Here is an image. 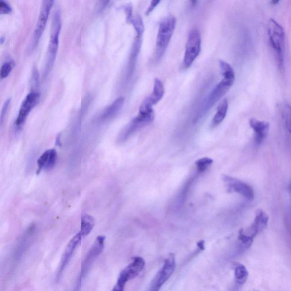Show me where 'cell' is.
Masks as SVG:
<instances>
[{
    "label": "cell",
    "instance_id": "cell-16",
    "mask_svg": "<svg viewBox=\"0 0 291 291\" xmlns=\"http://www.w3.org/2000/svg\"><path fill=\"white\" fill-rule=\"evenodd\" d=\"M58 154L54 149L46 150L40 156L37 160L38 169L37 174H39L42 170H50L56 165Z\"/></svg>",
    "mask_w": 291,
    "mask_h": 291
},
{
    "label": "cell",
    "instance_id": "cell-4",
    "mask_svg": "<svg viewBox=\"0 0 291 291\" xmlns=\"http://www.w3.org/2000/svg\"><path fill=\"white\" fill-rule=\"evenodd\" d=\"M176 18L173 16L167 17L159 25L156 42V59L160 60L165 53L174 34L176 26Z\"/></svg>",
    "mask_w": 291,
    "mask_h": 291
},
{
    "label": "cell",
    "instance_id": "cell-27",
    "mask_svg": "<svg viewBox=\"0 0 291 291\" xmlns=\"http://www.w3.org/2000/svg\"><path fill=\"white\" fill-rule=\"evenodd\" d=\"M14 65V61L13 60L8 61L4 63L2 66L1 73L0 76L1 78H5L11 73Z\"/></svg>",
    "mask_w": 291,
    "mask_h": 291
},
{
    "label": "cell",
    "instance_id": "cell-35",
    "mask_svg": "<svg viewBox=\"0 0 291 291\" xmlns=\"http://www.w3.org/2000/svg\"><path fill=\"white\" fill-rule=\"evenodd\" d=\"M254 291H258V290H254Z\"/></svg>",
    "mask_w": 291,
    "mask_h": 291
},
{
    "label": "cell",
    "instance_id": "cell-32",
    "mask_svg": "<svg viewBox=\"0 0 291 291\" xmlns=\"http://www.w3.org/2000/svg\"><path fill=\"white\" fill-rule=\"evenodd\" d=\"M198 247L200 250H205V242L204 241H200L198 243Z\"/></svg>",
    "mask_w": 291,
    "mask_h": 291
},
{
    "label": "cell",
    "instance_id": "cell-30",
    "mask_svg": "<svg viewBox=\"0 0 291 291\" xmlns=\"http://www.w3.org/2000/svg\"><path fill=\"white\" fill-rule=\"evenodd\" d=\"M126 283L117 280V283L113 287L112 291H124Z\"/></svg>",
    "mask_w": 291,
    "mask_h": 291
},
{
    "label": "cell",
    "instance_id": "cell-26",
    "mask_svg": "<svg viewBox=\"0 0 291 291\" xmlns=\"http://www.w3.org/2000/svg\"><path fill=\"white\" fill-rule=\"evenodd\" d=\"M213 163V160L209 158L200 159L196 161V165L200 173L206 171Z\"/></svg>",
    "mask_w": 291,
    "mask_h": 291
},
{
    "label": "cell",
    "instance_id": "cell-33",
    "mask_svg": "<svg viewBox=\"0 0 291 291\" xmlns=\"http://www.w3.org/2000/svg\"><path fill=\"white\" fill-rule=\"evenodd\" d=\"M55 144H56V146H60V147L61 146L60 134H59V135L56 136Z\"/></svg>",
    "mask_w": 291,
    "mask_h": 291
},
{
    "label": "cell",
    "instance_id": "cell-13",
    "mask_svg": "<svg viewBox=\"0 0 291 291\" xmlns=\"http://www.w3.org/2000/svg\"><path fill=\"white\" fill-rule=\"evenodd\" d=\"M165 94V88L163 83L159 79H155L153 91L142 102L140 108V112L148 113L153 111L152 107L160 101Z\"/></svg>",
    "mask_w": 291,
    "mask_h": 291
},
{
    "label": "cell",
    "instance_id": "cell-2",
    "mask_svg": "<svg viewBox=\"0 0 291 291\" xmlns=\"http://www.w3.org/2000/svg\"><path fill=\"white\" fill-rule=\"evenodd\" d=\"M267 32L271 47L275 52L280 70L284 69L285 53V33L282 26L274 19H270Z\"/></svg>",
    "mask_w": 291,
    "mask_h": 291
},
{
    "label": "cell",
    "instance_id": "cell-29",
    "mask_svg": "<svg viewBox=\"0 0 291 291\" xmlns=\"http://www.w3.org/2000/svg\"><path fill=\"white\" fill-rule=\"evenodd\" d=\"M10 101H11L10 99H8V100H7L6 102H5L4 106L3 107L1 113V117H0V125H1V126H3L4 118L5 116H6V114L8 111V108L9 107V103H10Z\"/></svg>",
    "mask_w": 291,
    "mask_h": 291
},
{
    "label": "cell",
    "instance_id": "cell-22",
    "mask_svg": "<svg viewBox=\"0 0 291 291\" xmlns=\"http://www.w3.org/2000/svg\"><path fill=\"white\" fill-rule=\"evenodd\" d=\"M235 277L236 283L240 285L244 284L249 278V272L246 267L241 264H237L235 267Z\"/></svg>",
    "mask_w": 291,
    "mask_h": 291
},
{
    "label": "cell",
    "instance_id": "cell-23",
    "mask_svg": "<svg viewBox=\"0 0 291 291\" xmlns=\"http://www.w3.org/2000/svg\"><path fill=\"white\" fill-rule=\"evenodd\" d=\"M219 65L220 67L222 75L223 78L235 79V71H234L231 66L221 60H219Z\"/></svg>",
    "mask_w": 291,
    "mask_h": 291
},
{
    "label": "cell",
    "instance_id": "cell-8",
    "mask_svg": "<svg viewBox=\"0 0 291 291\" xmlns=\"http://www.w3.org/2000/svg\"><path fill=\"white\" fill-rule=\"evenodd\" d=\"M154 112L147 114L140 113L133 119L131 122L124 128L118 137V142L122 143L126 141L134 133L140 128L149 125L154 121Z\"/></svg>",
    "mask_w": 291,
    "mask_h": 291
},
{
    "label": "cell",
    "instance_id": "cell-12",
    "mask_svg": "<svg viewBox=\"0 0 291 291\" xmlns=\"http://www.w3.org/2000/svg\"><path fill=\"white\" fill-rule=\"evenodd\" d=\"M53 3L54 1L52 0H45L42 2L39 17H38L37 25L33 35L31 48L37 45L43 32H44Z\"/></svg>",
    "mask_w": 291,
    "mask_h": 291
},
{
    "label": "cell",
    "instance_id": "cell-34",
    "mask_svg": "<svg viewBox=\"0 0 291 291\" xmlns=\"http://www.w3.org/2000/svg\"><path fill=\"white\" fill-rule=\"evenodd\" d=\"M279 3V1H271V3L273 5H277Z\"/></svg>",
    "mask_w": 291,
    "mask_h": 291
},
{
    "label": "cell",
    "instance_id": "cell-24",
    "mask_svg": "<svg viewBox=\"0 0 291 291\" xmlns=\"http://www.w3.org/2000/svg\"><path fill=\"white\" fill-rule=\"evenodd\" d=\"M282 114L285 121L286 127L291 134V106L289 104L285 103L282 107Z\"/></svg>",
    "mask_w": 291,
    "mask_h": 291
},
{
    "label": "cell",
    "instance_id": "cell-9",
    "mask_svg": "<svg viewBox=\"0 0 291 291\" xmlns=\"http://www.w3.org/2000/svg\"><path fill=\"white\" fill-rule=\"evenodd\" d=\"M175 267V256L174 254L171 253L166 260L163 267L157 273L153 281H152L150 291H159L162 285L173 274Z\"/></svg>",
    "mask_w": 291,
    "mask_h": 291
},
{
    "label": "cell",
    "instance_id": "cell-17",
    "mask_svg": "<svg viewBox=\"0 0 291 291\" xmlns=\"http://www.w3.org/2000/svg\"><path fill=\"white\" fill-rule=\"evenodd\" d=\"M250 126L255 134V140L256 144H261L263 142L269 132L270 125L267 122L251 118L249 121Z\"/></svg>",
    "mask_w": 291,
    "mask_h": 291
},
{
    "label": "cell",
    "instance_id": "cell-11",
    "mask_svg": "<svg viewBox=\"0 0 291 291\" xmlns=\"http://www.w3.org/2000/svg\"><path fill=\"white\" fill-rule=\"evenodd\" d=\"M222 180L230 192H236L249 201L254 199V192L251 186L232 176L223 175Z\"/></svg>",
    "mask_w": 291,
    "mask_h": 291
},
{
    "label": "cell",
    "instance_id": "cell-31",
    "mask_svg": "<svg viewBox=\"0 0 291 291\" xmlns=\"http://www.w3.org/2000/svg\"><path fill=\"white\" fill-rule=\"evenodd\" d=\"M160 3V1H152L150 4V6L149 8H148L146 12V15H149L150 13H151L152 11H153L155 7L158 6V4Z\"/></svg>",
    "mask_w": 291,
    "mask_h": 291
},
{
    "label": "cell",
    "instance_id": "cell-19",
    "mask_svg": "<svg viewBox=\"0 0 291 291\" xmlns=\"http://www.w3.org/2000/svg\"><path fill=\"white\" fill-rule=\"evenodd\" d=\"M142 37L137 36L136 39L134 43L130 59V63L128 66V73L131 75L133 73L134 69L135 68L136 62L138 55L141 48L142 43Z\"/></svg>",
    "mask_w": 291,
    "mask_h": 291
},
{
    "label": "cell",
    "instance_id": "cell-1",
    "mask_svg": "<svg viewBox=\"0 0 291 291\" xmlns=\"http://www.w3.org/2000/svg\"><path fill=\"white\" fill-rule=\"evenodd\" d=\"M235 79L224 78L205 99L195 116V122L198 121L225 95L235 82Z\"/></svg>",
    "mask_w": 291,
    "mask_h": 291
},
{
    "label": "cell",
    "instance_id": "cell-28",
    "mask_svg": "<svg viewBox=\"0 0 291 291\" xmlns=\"http://www.w3.org/2000/svg\"><path fill=\"white\" fill-rule=\"evenodd\" d=\"M12 10L10 5L4 1H0V13L6 14L10 13Z\"/></svg>",
    "mask_w": 291,
    "mask_h": 291
},
{
    "label": "cell",
    "instance_id": "cell-3",
    "mask_svg": "<svg viewBox=\"0 0 291 291\" xmlns=\"http://www.w3.org/2000/svg\"><path fill=\"white\" fill-rule=\"evenodd\" d=\"M269 216L262 210L259 209L255 214L253 223L245 230H241L238 239L241 243L243 249L249 248L253 242L254 238L261 232L264 231L268 225Z\"/></svg>",
    "mask_w": 291,
    "mask_h": 291
},
{
    "label": "cell",
    "instance_id": "cell-14",
    "mask_svg": "<svg viewBox=\"0 0 291 291\" xmlns=\"http://www.w3.org/2000/svg\"><path fill=\"white\" fill-rule=\"evenodd\" d=\"M82 238V234L79 232L73 237L72 239L69 242L68 245H67L63 254L61 257L59 270L58 274H57V278H60L66 267L69 264L76 250L80 245Z\"/></svg>",
    "mask_w": 291,
    "mask_h": 291
},
{
    "label": "cell",
    "instance_id": "cell-7",
    "mask_svg": "<svg viewBox=\"0 0 291 291\" xmlns=\"http://www.w3.org/2000/svg\"><path fill=\"white\" fill-rule=\"evenodd\" d=\"M202 39L199 31L196 28L190 31L185 47L184 64L189 68L199 56L201 50Z\"/></svg>",
    "mask_w": 291,
    "mask_h": 291
},
{
    "label": "cell",
    "instance_id": "cell-10",
    "mask_svg": "<svg viewBox=\"0 0 291 291\" xmlns=\"http://www.w3.org/2000/svg\"><path fill=\"white\" fill-rule=\"evenodd\" d=\"M40 94L37 92H31L28 93L21 105L16 118L15 128L16 131H20L26 120V118L32 109L34 108L39 100Z\"/></svg>",
    "mask_w": 291,
    "mask_h": 291
},
{
    "label": "cell",
    "instance_id": "cell-6",
    "mask_svg": "<svg viewBox=\"0 0 291 291\" xmlns=\"http://www.w3.org/2000/svg\"><path fill=\"white\" fill-rule=\"evenodd\" d=\"M105 242H106V237L102 235L99 236L95 240L88 253L86 255L82 264V269H81L79 280V287H81L83 279L86 275L88 274L90 267L94 263V262L96 260L99 256L102 253L105 247Z\"/></svg>",
    "mask_w": 291,
    "mask_h": 291
},
{
    "label": "cell",
    "instance_id": "cell-5",
    "mask_svg": "<svg viewBox=\"0 0 291 291\" xmlns=\"http://www.w3.org/2000/svg\"><path fill=\"white\" fill-rule=\"evenodd\" d=\"M61 28L60 13L59 11L54 12L52 19L51 33L45 64V74L49 73L54 65L59 45V36Z\"/></svg>",
    "mask_w": 291,
    "mask_h": 291
},
{
    "label": "cell",
    "instance_id": "cell-20",
    "mask_svg": "<svg viewBox=\"0 0 291 291\" xmlns=\"http://www.w3.org/2000/svg\"><path fill=\"white\" fill-rule=\"evenodd\" d=\"M228 109L227 100H223L219 105L215 116H214L212 122V126L215 127L221 123L225 119Z\"/></svg>",
    "mask_w": 291,
    "mask_h": 291
},
{
    "label": "cell",
    "instance_id": "cell-15",
    "mask_svg": "<svg viewBox=\"0 0 291 291\" xmlns=\"http://www.w3.org/2000/svg\"><path fill=\"white\" fill-rule=\"evenodd\" d=\"M145 261L140 256H136L133 259L132 263L128 265L120 273L118 280L126 283L128 280L137 277L144 269Z\"/></svg>",
    "mask_w": 291,
    "mask_h": 291
},
{
    "label": "cell",
    "instance_id": "cell-18",
    "mask_svg": "<svg viewBox=\"0 0 291 291\" xmlns=\"http://www.w3.org/2000/svg\"><path fill=\"white\" fill-rule=\"evenodd\" d=\"M124 102H125V99L123 97L117 98L115 101L111 104V106H109L103 112L101 116H100V120L103 121H107L115 117L121 111Z\"/></svg>",
    "mask_w": 291,
    "mask_h": 291
},
{
    "label": "cell",
    "instance_id": "cell-25",
    "mask_svg": "<svg viewBox=\"0 0 291 291\" xmlns=\"http://www.w3.org/2000/svg\"><path fill=\"white\" fill-rule=\"evenodd\" d=\"M132 23L135 28L137 36L142 37L144 33V25L142 18L140 16H137L134 18Z\"/></svg>",
    "mask_w": 291,
    "mask_h": 291
},
{
    "label": "cell",
    "instance_id": "cell-21",
    "mask_svg": "<svg viewBox=\"0 0 291 291\" xmlns=\"http://www.w3.org/2000/svg\"><path fill=\"white\" fill-rule=\"evenodd\" d=\"M94 227V219L89 214H84L81 219L80 233L83 237L87 236L93 230Z\"/></svg>",
    "mask_w": 291,
    "mask_h": 291
}]
</instances>
